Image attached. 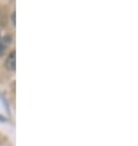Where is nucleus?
<instances>
[{
	"mask_svg": "<svg viewBox=\"0 0 138 146\" xmlns=\"http://www.w3.org/2000/svg\"><path fill=\"white\" fill-rule=\"evenodd\" d=\"M13 23L15 25V15H13Z\"/></svg>",
	"mask_w": 138,
	"mask_h": 146,
	"instance_id": "nucleus-3",
	"label": "nucleus"
},
{
	"mask_svg": "<svg viewBox=\"0 0 138 146\" xmlns=\"http://www.w3.org/2000/svg\"><path fill=\"white\" fill-rule=\"evenodd\" d=\"M5 66L7 70L10 71H15V68H16V53L15 52H11L7 56V60L5 63Z\"/></svg>",
	"mask_w": 138,
	"mask_h": 146,
	"instance_id": "nucleus-1",
	"label": "nucleus"
},
{
	"mask_svg": "<svg viewBox=\"0 0 138 146\" xmlns=\"http://www.w3.org/2000/svg\"><path fill=\"white\" fill-rule=\"evenodd\" d=\"M5 50H6V46L4 43H0V56L4 55V53H5Z\"/></svg>",
	"mask_w": 138,
	"mask_h": 146,
	"instance_id": "nucleus-2",
	"label": "nucleus"
}]
</instances>
